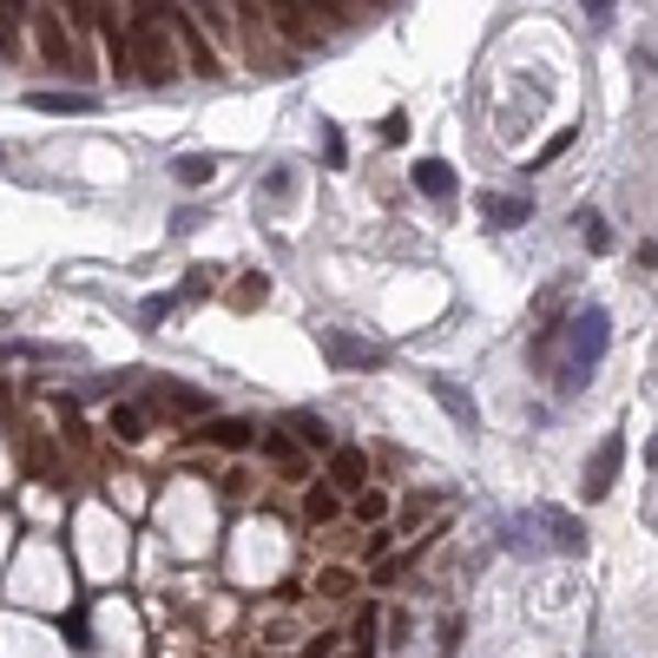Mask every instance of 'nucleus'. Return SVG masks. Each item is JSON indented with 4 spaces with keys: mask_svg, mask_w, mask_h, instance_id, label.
Returning a JSON list of instances; mask_svg holds the SVG:
<instances>
[{
    "mask_svg": "<svg viewBox=\"0 0 658 658\" xmlns=\"http://www.w3.org/2000/svg\"><path fill=\"white\" fill-rule=\"evenodd\" d=\"M171 178L198 191V185H211V178H218V158H211V152H185V158H171Z\"/></svg>",
    "mask_w": 658,
    "mask_h": 658,
    "instance_id": "9",
    "label": "nucleus"
},
{
    "mask_svg": "<svg viewBox=\"0 0 658 658\" xmlns=\"http://www.w3.org/2000/svg\"><path fill=\"white\" fill-rule=\"evenodd\" d=\"M620 461H626V435H606V442H600V455L587 461V501H606V494H613Z\"/></svg>",
    "mask_w": 658,
    "mask_h": 658,
    "instance_id": "2",
    "label": "nucleus"
},
{
    "mask_svg": "<svg viewBox=\"0 0 658 658\" xmlns=\"http://www.w3.org/2000/svg\"><path fill=\"white\" fill-rule=\"evenodd\" d=\"M158 409H178V415H204V409H211V395H198V389H165V395H158Z\"/></svg>",
    "mask_w": 658,
    "mask_h": 658,
    "instance_id": "14",
    "label": "nucleus"
},
{
    "mask_svg": "<svg viewBox=\"0 0 658 658\" xmlns=\"http://www.w3.org/2000/svg\"><path fill=\"white\" fill-rule=\"evenodd\" d=\"M264 198H290V171H270V178H264Z\"/></svg>",
    "mask_w": 658,
    "mask_h": 658,
    "instance_id": "24",
    "label": "nucleus"
},
{
    "mask_svg": "<svg viewBox=\"0 0 658 658\" xmlns=\"http://www.w3.org/2000/svg\"><path fill=\"white\" fill-rule=\"evenodd\" d=\"M290 428H297V442H303V448H330V428H323L310 409H297V415H290Z\"/></svg>",
    "mask_w": 658,
    "mask_h": 658,
    "instance_id": "15",
    "label": "nucleus"
},
{
    "mask_svg": "<svg viewBox=\"0 0 658 658\" xmlns=\"http://www.w3.org/2000/svg\"><path fill=\"white\" fill-rule=\"evenodd\" d=\"M435 395H442V402H448V415H455V422H461V428H475V402H468V395H461V389H455V382H448V376H435Z\"/></svg>",
    "mask_w": 658,
    "mask_h": 658,
    "instance_id": "13",
    "label": "nucleus"
},
{
    "mask_svg": "<svg viewBox=\"0 0 658 658\" xmlns=\"http://www.w3.org/2000/svg\"><path fill=\"white\" fill-rule=\"evenodd\" d=\"M527 211H534V204H527L521 191H481V218H488L494 231H521Z\"/></svg>",
    "mask_w": 658,
    "mask_h": 658,
    "instance_id": "4",
    "label": "nucleus"
},
{
    "mask_svg": "<svg viewBox=\"0 0 658 658\" xmlns=\"http://www.w3.org/2000/svg\"><path fill=\"white\" fill-rule=\"evenodd\" d=\"M580 237H587L593 250H613V231H606V218H600V211H580Z\"/></svg>",
    "mask_w": 658,
    "mask_h": 658,
    "instance_id": "17",
    "label": "nucleus"
},
{
    "mask_svg": "<svg viewBox=\"0 0 658 658\" xmlns=\"http://www.w3.org/2000/svg\"><path fill=\"white\" fill-rule=\"evenodd\" d=\"M540 527H554V534H560V540H554L560 554H587V534H580V521H573V514H560V508H540Z\"/></svg>",
    "mask_w": 658,
    "mask_h": 658,
    "instance_id": "10",
    "label": "nucleus"
},
{
    "mask_svg": "<svg viewBox=\"0 0 658 658\" xmlns=\"http://www.w3.org/2000/svg\"><path fill=\"white\" fill-rule=\"evenodd\" d=\"M382 508H389L382 494H363V501H356V514H363V521H382Z\"/></svg>",
    "mask_w": 658,
    "mask_h": 658,
    "instance_id": "25",
    "label": "nucleus"
},
{
    "mask_svg": "<svg viewBox=\"0 0 658 658\" xmlns=\"http://www.w3.org/2000/svg\"><path fill=\"white\" fill-rule=\"evenodd\" d=\"M237 303H244V310L264 303V277H244V283H237Z\"/></svg>",
    "mask_w": 658,
    "mask_h": 658,
    "instance_id": "22",
    "label": "nucleus"
},
{
    "mask_svg": "<svg viewBox=\"0 0 658 658\" xmlns=\"http://www.w3.org/2000/svg\"><path fill=\"white\" fill-rule=\"evenodd\" d=\"M33 26H40V46H46V59H53L59 73H79V59H73V40L59 33V20H53V13H40Z\"/></svg>",
    "mask_w": 658,
    "mask_h": 658,
    "instance_id": "5",
    "label": "nucleus"
},
{
    "mask_svg": "<svg viewBox=\"0 0 658 658\" xmlns=\"http://www.w3.org/2000/svg\"><path fill=\"white\" fill-rule=\"evenodd\" d=\"M303 514H310V521H336V494H330V488H310V494H303Z\"/></svg>",
    "mask_w": 658,
    "mask_h": 658,
    "instance_id": "19",
    "label": "nucleus"
},
{
    "mask_svg": "<svg viewBox=\"0 0 658 658\" xmlns=\"http://www.w3.org/2000/svg\"><path fill=\"white\" fill-rule=\"evenodd\" d=\"M330 481H336V488H363V481H369V455H363V448H336V455H330Z\"/></svg>",
    "mask_w": 658,
    "mask_h": 658,
    "instance_id": "8",
    "label": "nucleus"
},
{
    "mask_svg": "<svg viewBox=\"0 0 658 658\" xmlns=\"http://www.w3.org/2000/svg\"><path fill=\"white\" fill-rule=\"evenodd\" d=\"M112 435H119V442H138V435H145V415H138V409H112Z\"/></svg>",
    "mask_w": 658,
    "mask_h": 658,
    "instance_id": "18",
    "label": "nucleus"
},
{
    "mask_svg": "<svg viewBox=\"0 0 658 658\" xmlns=\"http://www.w3.org/2000/svg\"><path fill=\"white\" fill-rule=\"evenodd\" d=\"M198 442H211V448H244V442H250V422H244V415H218V422L198 428Z\"/></svg>",
    "mask_w": 658,
    "mask_h": 658,
    "instance_id": "7",
    "label": "nucleus"
},
{
    "mask_svg": "<svg viewBox=\"0 0 658 658\" xmlns=\"http://www.w3.org/2000/svg\"><path fill=\"white\" fill-rule=\"evenodd\" d=\"M606 343H613L606 310H600V303H593V310H580V316H573V330H567V363H560V389H567V395L587 382V369L606 356Z\"/></svg>",
    "mask_w": 658,
    "mask_h": 658,
    "instance_id": "1",
    "label": "nucleus"
},
{
    "mask_svg": "<svg viewBox=\"0 0 658 658\" xmlns=\"http://www.w3.org/2000/svg\"><path fill=\"white\" fill-rule=\"evenodd\" d=\"M26 468H33V475H53V442H26Z\"/></svg>",
    "mask_w": 658,
    "mask_h": 658,
    "instance_id": "21",
    "label": "nucleus"
},
{
    "mask_svg": "<svg viewBox=\"0 0 658 658\" xmlns=\"http://www.w3.org/2000/svg\"><path fill=\"white\" fill-rule=\"evenodd\" d=\"M567 145H573V132H560V138H554V145H547V152H540V158H534V171H540V165H554V158H560V152H567Z\"/></svg>",
    "mask_w": 658,
    "mask_h": 658,
    "instance_id": "23",
    "label": "nucleus"
},
{
    "mask_svg": "<svg viewBox=\"0 0 658 658\" xmlns=\"http://www.w3.org/2000/svg\"><path fill=\"white\" fill-rule=\"evenodd\" d=\"M270 468H283V475H303V448H297V442H283V435H270Z\"/></svg>",
    "mask_w": 658,
    "mask_h": 658,
    "instance_id": "16",
    "label": "nucleus"
},
{
    "mask_svg": "<svg viewBox=\"0 0 658 658\" xmlns=\"http://www.w3.org/2000/svg\"><path fill=\"white\" fill-rule=\"evenodd\" d=\"M171 26H178V33H185V46H191V59H198V73H224V66H218V53H211V46H204V33H198V26H191V20H185V13H178V7H171Z\"/></svg>",
    "mask_w": 658,
    "mask_h": 658,
    "instance_id": "11",
    "label": "nucleus"
},
{
    "mask_svg": "<svg viewBox=\"0 0 658 658\" xmlns=\"http://www.w3.org/2000/svg\"><path fill=\"white\" fill-rule=\"evenodd\" d=\"M415 191H422V198H455V165L422 158V165H415Z\"/></svg>",
    "mask_w": 658,
    "mask_h": 658,
    "instance_id": "6",
    "label": "nucleus"
},
{
    "mask_svg": "<svg viewBox=\"0 0 658 658\" xmlns=\"http://www.w3.org/2000/svg\"><path fill=\"white\" fill-rule=\"evenodd\" d=\"M376 138H382V145H402V138H409V119H402V112L376 119Z\"/></svg>",
    "mask_w": 658,
    "mask_h": 658,
    "instance_id": "20",
    "label": "nucleus"
},
{
    "mask_svg": "<svg viewBox=\"0 0 658 658\" xmlns=\"http://www.w3.org/2000/svg\"><path fill=\"white\" fill-rule=\"evenodd\" d=\"M33 105H40V112H92L99 99H92V92H33Z\"/></svg>",
    "mask_w": 658,
    "mask_h": 658,
    "instance_id": "12",
    "label": "nucleus"
},
{
    "mask_svg": "<svg viewBox=\"0 0 658 658\" xmlns=\"http://www.w3.org/2000/svg\"><path fill=\"white\" fill-rule=\"evenodd\" d=\"M323 356H330L336 369H376V363H382V349L363 343V336H349V330H330V336H323Z\"/></svg>",
    "mask_w": 658,
    "mask_h": 658,
    "instance_id": "3",
    "label": "nucleus"
}]
</instances>
